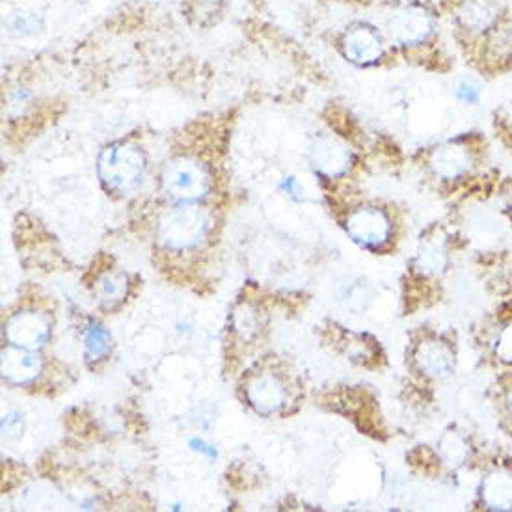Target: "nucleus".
<instances>
[{
	"mask_svg": "<svg viewBox=\"0 0 512 512\" xmlns=\"http://www.w3.org/2000/svg\"><path fill=\"white\" fill-rule=\"evenodd\" d=\"M336 47L349 64L362 69L378 68L391 54L395 56L384 27L367 21H352L341 28Z\"/></svg>",
	"mask_w": 512,
	"mask_h": 512,
	"instance_id": "4",
	"label": "nucleus"
},
{
	"mask_svg": "<svg viewBox=\"0 0 512 512\" xmlns=\"http://www.w3.org/2000/svg\"><path fill=\"white\" fill-rule=\"evenodd\" d=\"M347 231L356 243L367 248H378L390 239V216L384 209L373 205L358 207L347 216Z\"/></svg>",
	"mask_w": 512,
	"mask_h": 512,
	"instance_id": "8",
	"label": "nucleus"
},
{
	"mask_svg": "<svg viewBox=\"0 0 512 512\" xmlns=\"http://www.w3.org/2000/svg\"><path fill=\"white\" fill-rule=\"evenodd\" d=\"M440 453H442L445 464L459 468L468 457V445L457 432H447L440 440Z\"/></svg>",
	"mask_w": 512,
	"mask_h": 512,
	"instance_id": "16",
	"label": "nucleus"
},
{
	"mask_svg": "<svg viewBox=\"0 0 512 512\" xmlns=\"http://www.w3.org/2000/svg\"><path fill=\"white\" fill-rule=\"evenodd\" d=\"M496 352L503 362L512 364V323L507 324L498 337V345H496Z\"/></svg>",
	"mask_w": 512,
	"mask_h": 512,
	"instance_id": "19",
	"label": "nucleus"
},
{
	"mask_svg": "<svg viewBox=\"0 0 512 512\" xmlns=\"http://www.w3.org/2000/svg\"><path fill=\"white\" fill-rule=\"evenodd\" d=\"M6 27L10 28V32L14 34H36L41 28L45 27L43 19L38 14H12L6 19Z\"/></svg>",
	"mask_w": 512,
	"mask_h": 512,
	"instance_id": "17",
	"label": "nucleus"
},
{
	"mask_svg": "<svg viewBox=\"0 0 512 512\" xmlns=\"http://www.w3.org/2000/svg\"><path fill=\"white\" fill-rule=\"evenodd\" d=\"M483 503L492 511H511L512 509V473L496 470L488 473L481 488Z\"/></svg>",
	"mask_w": 512,
	"mask_h": 512,
	"instance_id": "12",
	"label": "nucleus"
},
{
	"mask_svg": "<svg viewBox=\"0 0 512 512\" xmlns=\"http://www.w3.org/2000/svg\"><path fill=\"white\" fill-rule=\"evenodd\" d=\"M162 185L166 194L176 202H198L211 189V176L202 162L177 159L164 170Z\"/></svg>",
	"mask_w": 512,
	"mask_h": 512,
	"instance_id": "6",
	"label": "nucleus"
},
{
	"mask_svg": "<svg viewBox=\"0 0 512 512\" xmlns=\"http://www.w3.org/2000/svg\"><path fill=\"white\" fill-rule=\"evenodd\" d=\"M4 377L12 380L15 384H25L38 375L40 371V360L38 356H32L28 352H8L4 356Z\"/></svg>",
	"mask_w": 512,
	"mask_h": 512,
	"instance_id": "14",
	"label": "nucleus"
},
{
	"mask_svg": "<svg viewBox=\"0 0 512 512\" xmlns=\"http://www.w3.org/2000/svg\"><path fill=\"white\" fill-rule=\"evenodd\" d=\"M315 172L324 179H343L354 166V151L336 136H321L313 142L310 151Z\"/></svg>",
	"mask_w": 512,
	"mask_h": 512,
	"instance_id": "7",
	"label": "nucleus"
},
{
	"mask_svg": "<svg viewBox=\"0 0 512 512\" xmlns=\"http://www.w3.org/2000/svg\"><path fill=\"white\" fill-rule=\"evenodd\" d=\"M503 202H505V209L512 215V179L503 185Z\"/></svg>",
	"mask_w": 512,
	"mask_h": 512,
	"instance_id": "22",
	"label": "nucleus"
},
{
	"mask_svg": "<svg viewBox=\"0 0 512 512\" xmlns=\"http://www.w3.org/2000/svg\"><path fill=\"white\" fill-rule=\"evenodd\" d=\"M162 239L172 248L185 250L202 241L207 231V220L200 211L179 209L162 220Z\"/></svg>",
	"mask_w": 512,
	"mask_h": 512,
	"instance_id": "9",
	"label": "nucleus"
},
{
	"mask_svg": "<svg viewBox=\"0 0 512 512\" xmlns=\"http://www.w3.org/2000/svg\"><path fill=\"white\" fill-rule=\"evenodd\" d=\"M248 397L261 414H270L272 410L282 405L283 386L276 378H259L250 386Z\"/></svg>",
	"mask_w": 512,
	"mask_h": 512,
	"instance_id": "13",
	"label": "nucleus"
},
{
	"mask_svg": "<svg viewBox=\"0 0 512 512\" xmlns=\"http://www.w3.org/2000/svg\"><path fill=\"white\" fill-rule=\"evenodd\" d=\"M8 334L14 345L25 351H32V349H40L41 345L47 341L49 330L40 315L27 313V315L15 317L8 326Z\"/></svg>",
	"mask_w": 512,
	"mask_h": 512,
	"instance_id": "10",
	"label": "nucleus"
},
{
	"mask_svg": "<svg viewBox=\"0 0 512 512\" xmlns=\"http://www.w3.org/2000/svg\"><path fill=\"white\" fill-rule=\"evenodd\" d=\"M99 176L108 189L120 194H129L138 189L146 176V159L142 151L114 144L103 151L99 159Z\"/></svg>",
	"mask_w": 512,
	"mask_h": 512,
	"instance_id": "5",
	"label": "nucleus"
},
{
	"mask_svg": "<svg viewBox=\"0 0 512 512\" xmlns=\"http://www.w3.org/2000/svg\"><path fill=\"white\" fill-rule=\"evenodd\" d=\"M418 261L421 270H425L427 274L442 272L447 265V248H445L444 239L431 237L421 244Z\"/></svg>",
	"mask_w": 512,
	"mask_h": 512,
	"instance_id": "15",
	"label": "nucleus"
},
{
	"mask_svg": "<svg viewBox=\"0 0 512 512\" xmlns=\"http://www.w3.org/2000/svg\"><path fill=\"white\" fill-rule=\"evenodd\" d=\"M86 341H88V351H90V354H92L94 358H99L101 354L107 352V334L101 330V326L94 324V326L90 328V334L86 337Z\"/></svg>",
	"mask_w": 512,
	"mask_h": 512,
	"instance_id": "18",
	"label": "nucleus"
},
{
	"mask_svg": "<svg viewBox=\"0 0 512 512\" xmlns=\"http://www.w3.org/2000/svg\"><path fill=\"white\" fill-rule=\"evenodd\" d=\"M485 157V138L477 133H468L436 144L427 153V170L438 183L460 187L475 179Z\"/></svg>",
	"mask_w": 512,
	"mask_h": 512,
	"instance_id": "3",
	"label": "nucleus"
},
{
	"mask_svg": "<svg viewBox=\"0 0 512 512\" xmlns=\"http://www.w3.org/2000/svg\"><path fill=\"white\" fill-rule=\"evenodd\" d=\"M416 360H418L419 369L425 375L436 378L447 377L455 365L453 351L445 343L436 339L419 345Z\"/></svg>",
	"mask_w": 512,
	"mask_h": 512,
	"instance_id": "11",
	"label": "nucleus"
},
{
	"mask_svg": "<svg viewBox=\"0 0 512 512\" xmlns=\"http://www.w3.org/2000/svg\"><path fill=\"white\" fill-rule=\"evenodd\" d=\"M99 283H101V293H103L105 300H108V302L110 300H120L123 293V280H116L112 276H107Z\"/></svg>",
	"mask_w": 512,
	"mask_h": 512,
	"instance_id": "20",
	"label": "nucleus"
},
{
	"mask_svg": "<svg viewBox=\"0 0 512 512\" xmlns=\"http://www.w3.org/2000/svg\"><path fill=\"white\" fill-rule=\"evenodd\" d=\"M457 95H459L462 101H466V103H475V101L479 99V92L473 88L470 82H462L459 86V90H457Z\"/></svg>",
	"mask_w": 512,
	"mask_h": 512,
	"instance_id": "21",
	"label": "nucleus"
},
{
	"mask_svg": "<svg viewBox=\"0 0 512 512\" xmlns=\"http://www.w3.org/2000/svg\"><path fill=\"white\" fill-rule=\"evenodd\" d=\"M384 32L395 56L429 73H451L457 54L436 2L403 0L384 15Z\"/></svg>",
	"mask_w": 512,
	"mask_h": 512,
	"instance_id": "2",
	"label": "nucleus"
},
{
	"mask_svg": "<svg viewBox=\"0 0 512 512\" xmlns=\"http://www.w3.org/2000/svg\"><path fill=\"white\" fill-rule=\"evenodd\" d=\"M447 36L473 75L496 81L512 73L511 0H436Z\"/></svg>",
	"mask_w": 512,
	"mask_h": 512,
	"instance_id": "1",
	"label": "nucleus"
},
{
	"mask_svg": "<svg viewBox=\"0 0 512 512\" xmlns=\"http://www.w3.org/2000/svg\"><path fill=\"white\" fill-rule=\"evenodd\" d=\"M283 187H285V190H287L291 196H297V194L302 192V189H300V185H298V181L295 177H287V179L283 181Z\"/></svg>",
	"mask_w": 512,
	"mask_h": 512,
	"instance_id": "23",
	"label": "nucleus"
},
{
	"mask_svg": "<svg viewBox=\"0 0 512 512\" xmlns=\"http://www.w3.org/2000/svg\"><path fill=\"white\" fill-rule=\"evenodd\" d=\"M507 405H509V410H511L512 414V386L511 390H509V393H507Z\"/></svg>",
	"mask_w": 512,
	"mask_h": 512,
	"instance_id": "24",
	"label": "nucleus"
},
{
	"mask_svg": "<svg viewBox=\"0 0 512 512\" xmlns=\"http://www.w3.org/2000/svg\"><path fill=\"white\" fill-rule=\"evenodd\" d=\"M207 2H218V0H207Z\"/></svg>",
	"mask_w": 512,
	"mask_h": 512,
	"instance_id": "25",
	"label": "nucleus"
}]
</instances>
